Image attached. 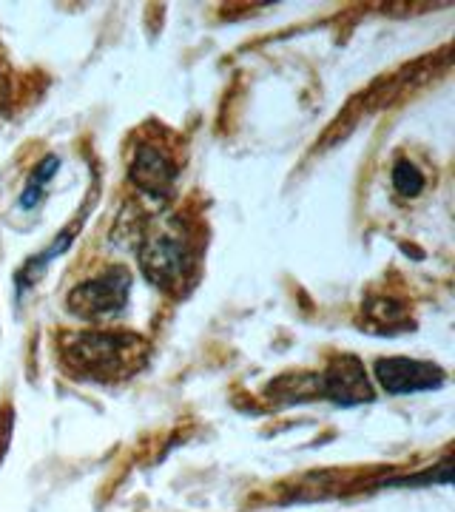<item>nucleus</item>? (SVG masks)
<instances>
[{"label": "nucleus", "instance_id": "obj_1", "mask_svg": "<svg viewBox=\"0 0 455 512\" xmlns=\"http://www.w3.org/2000/svg\"><path fill=\"white\" fill-rule=\"evenodd\" d=\"M63 362L77 376L100 379V382H117L137 373L146 365L148 345L137 333H69L60 339Z\"/></svg>", "mask_w": 455, "mask_h": 512}, {"label": "nucleus", "instance_id": "obj_5", "mask_svg": "<svg viewBox=\"0 0 455 512\" xmlns=\"http://www.w3.org/2000/svg\"><path fill=\"white\" fill-rule=\"evenodd\" d=\"M128 177L137 185V191H143L146 197L165 200V197H171L174 183H177V163L165 154L163 148L146 143L137 148L131 168H128Z\"/></svg>", "mask_w": 455, "mask_h": 512}, {"label": "nucleus", "instance_id": "obj_2", "mask_svg": "<svg viewBox=\"0 0 455 512\" xmlns=\"http://www.w3.org/2000/svg\"><path fill=\"white\" fill-rule=\"evenodd\" d=\"M137 259L148 282L168 293L185 291L188 276L197 268L194 245L177 217L154 220L148 225L137 245Z\"/></svg>", "mask_w": 455, "mask_h": 512}, {"label": "nucleus", "instance_id": "obj_10", "mask_svg": "<svg viewBox=\"0 0 455 512\" xmlns=\"http://www.w3.org/2000/svg\"><path fill=\"white\" fill-rule=\"evenodd\" d=\"M0 111H3V83H0Z\"/></svg>", "mask_w": 455, "mask_h": 512}, {"label": "nucleus", "instance_id": "obj_8", "mask_svg": "<svg viewBox=\"0 0 455 512\" xmlns=\"http://www.w3.org/2000/svg\"><path fill=\"white\" fill-rule=\"evenodd\" d=\"M393 188L399 191L401 197H419L424 191V177L410 160H399L396 168H393Z\"/></svg>", "mask_w": 455, "mask_h": 512}, {"label": "nucleus", "instance_id": "obj_6", "mask_svg": "<svg viewBox=\"0 0 455 512\" xmlns=\"http://www.w3.org/2000/svg\"><path fill=\"white\" fill-rule=\"evenodd\" d=\"M376 379L382 382L387 393H419V390H433L444 382V370L433 362H419V359H379L376 362Z\"/></svg>", "mask_w": 455, "mask_h": 512}, {"label": "nucleus", "instance_id": "obj_4", "mask_svg": "<svg viewBox=\"0 0 455 512\" xmlns=\"http://www.w3.org/2000/svg\"><path fill=\"white\" fill-rule=\"evenodd\" d=\"M319 399H330L339 407L373 402V384L356 356H336L319 373Z\"/></svg>", "mask_w": 455, "mask_h": 512}, {"label": "nucleus", "instance_id": "obj_7", "mask_svg": "<svg viewBox=\"0 0 455 512\" xmlns=\"http://www.w3.org/2000/svg\"><path fill=\"white\" fill-rule=\"evenodd\" d=\"M404 325V308L393 299H379L367 308V328L370 330H393Z\"/></svg>", "mask_w": 455, "mask_h": 512}, {"label": "nucleus", "instance_id": "obj_9", "mask_svg": "<svg viewBox=\"0 0 455 512\" xmlns=\"http://www.w3.org/2000/svg\"><path fill=\"white\" fill-rule=\"evenodd\" d=\"M57 168H60V160L57 157H49V160H43V163L37 165L35 171H32V180H29V185L32 188H37V191H43L46 188V183L52 180L57 174Z\"/></svg>", "mask_w": 455, "mask_h": 512}, {"label": "nucleus", "instance_id": "obj_3", "mask_svg": "<svg viewBox=\"0 0 455 512\" xmlns=\"http://www.w3.org/2000/svg\"><path fill=\"white\" fill-rule=\"evenodd\" d=\"M128 291H131V274L126 268H109L106 274L94 276L80 282L69 299L66 308L80 316V319H106L117 316L128 305Z\"/></svg>", "mask_w": 455, "mask_h": 512}]
</instances>
